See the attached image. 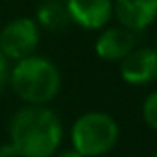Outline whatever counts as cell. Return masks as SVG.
<instances>
[{
  "instance_id": "6da1fadb",
  "label": "cell",
  "mask_w": 157,
  "mask_h": 157,
  "mask_svg": "<svg viewBox=\"0 0 157 157\" xmlns=\"http://www.w3.org/2000/svg\"><path fill=\"white\" fill-rule=\"evenodd\" d=\"M8 137L21 157H54L63 144L65 128L48 105L24 104L11 115Z\"/></svg>"
},
{
  "instance_id": "7a4b0ae2",
  "label": "cell",
  "mask_w": 157,
  "mask_h": 157,
  "mask_svg": "<svg viewBox=\"0 0 157 157\" xmlns=\"http://www.w3.org/2000/svg\"><path fill=\"white\" fill-rule=\"evenodd\" d=\"M8 85L22 104L48 105L61 93L63 76L54 59L35 52L11 65Z\"/></svg>"
},
{
  "instance_id": "3957f363",
  "label": "cell",
  "mask_w": 157,
  "mask_h": 157,
  "mask_svg": "<svg viewBox=\"0 0 157 157\" xmlns=\"http://www.w3.org/2000/svg\"><path fill=\"white\" fill-rule=\"evenodd\" d=\"M70 146L85 157H104L120 140V124L105 111H87L78 117L68 131Z\"/></svg>"
},
{
  "instance_id": "277c9868",
  "label": "cell",
  "mask_w": 157,
  "mask_h": 157,
  "mask_svg": "<svg viewBox=\"0 0 157 157\" xmlns=\"http://www.w3.org/2000/svg\"><path fill=\"white\" fill-rule=\"evenodd\" d=\"M41 28L33 17H13L0 28V50L15 63L37 52L41 44Z\"/></svg>"
},
{
  "instance_id": "5b68a950",
  "label": "cell",
  "mask_w": 157,
  "mask_h": 157,
  "mask_svg": "<svg viewBox=\"0 0 157 157\" xmlns=\"http://www.w3.org/2000/svg\"><path fill=\"white\" fill-rule=\"evenodd\" d=\"M120 80L131 87H146L157 82V48L135 46L122 61H118Z\"/></svg>"
},
{
  "instance_id": "8992f818",
  "label": "cell",
  "mask_w": 157,
  "mask_h": 157,
  "mask_svg": "<svg viewBox=\"0 0 157 157\" xmlns=\"http://www.w3.org/2000/svg\"><path fill=\"white\" fill-rule=\"evenodd\" d=\"M70 22L87 32H100L113 19V0H65Z\"/></svg>"
},
{
  "instance_id": "52a82bcc",
  "label": "cell",
  "mask_w": 157,
  "mask_h": 157,
  "mask_svg": "<svg viewBox=\"0 0 157 157\" xmlns=\"http://www.w3.org/2000/svg\"><path fill=\"white\" fill-rule=\"evenodd\" d=\"M137 46V33L117 24V26H105L98 32V37L94 41V54L107 63H118L122 61L133 48Z\"/></svg>"
},
{
  "instance_id": "ba28073f",
  "label": "cell",
  "mask_w": 157,
  "mask_h": 157,
  "mask_svg": "<svg viewBox=\"0 0 157 157\" xmlns=\"http://www.w3.org/2000/svg\"><path fill=\"white\" fill-rule=\"evenodd\" d=\"M113 19L135 33L157 21V0H113Z\"/></svg>"
},
{
  "instance_id": "9c48e42d",
  "label": "cell",
  "mask_w": 157,
  "mask_h": 157,
  "mask_svg": "<svg viewBox=\"0 0 157 157\" xmlns=\"http://www.w3.org/2000/svg\"><path fill=\"white\" fill-rule=\"evenodd\" d=\"M43 32L57 33L67 30L72 22L65 6V0H41L33 17Z\"/></svg>"
},
{
  "instance_id": "30bf717a",
  "label": "cell",
  "mask_w": 157,
  "mask_h": 157,
  "mask_svg": "<svg viewBox=\"0 0 157 157\" xmlns=\"http://www.w3.org/2000/svg\"><path fill=\"white\" fill-rule=\"evenodd\" d=\"M140 117H142V122L157 131V89L148 93L146 98L142 100V105H140Z\"/></svg>"
},
{
  "instance_id": "8fae6325",
  "label": "cell",
  "mask_w": 157,
  "mask_h": 157,
  "mask_svg": "<svg viewBox=\"0 0 157 157\" xmlns=\"http://www.w3.org/2000/svg\"><path fill=\"white\" fill-rule=\"evenodd\" d=\"M10 70H11V61L6 57V54L0 50V94L4 93L10 82Z\"/></svg>"
},
{
  "instance_id": "7c38bea8",
  "label": "cell",
  "mask_w": 157,
  "mask_h": 157,
  "mask_svg": "<svg viewBox=\"0 0 157 157\" xmlns=\"http://www.w3.org/2000/svg\"><path fill=\"white\" fill-rule=\"evenodd\" d=\"M0 157H21L19 151L15 150V146L8 140L4 144H0Z\"/></svg>"
},
{
  "instance_id": "4fadbf2b",
  "label": "cell",
  "mask_w": 157,
  "mask_h": 157,
  "mask_svg": "<svg viewBox=\"0 0 157 157\" xmlns=\"http://www.w3.org/2000/svg\"><path fill=\"white\" fill-rule=\"evenodd\" d=\"M54 157H85V155H82L80 151H76V150L70 146V148H59V150L54 153Z\"/></svg>"
},
{
  "instance_id": "5bb4252c",
  "label": "cell",
  "mask_w": 157,
  "mask_h": 157,
  "mask_svg": "<svg viewBox=\"0 0 157 157\" xmlns=\"http://www.w3.org/2000/svg\"><path fill=\"white\" fill-rule=\"evenodd\" d=\"M155 48H157V32H155Z\"/></svg>"
},
{
  "instance_id": "9a60e30c",
  "label": "cell",
  "mask_w": 157,
  "mask_h": 157,
  "mask_svg": "<svg viewBox=\"0 0 157 157\" xmlns=\"http://www.w3.org/2000/svg\"><path fill=\"white\" fill-rule=\"evenodd\" d=\"M151 157H157V150H155V151H153V155H151Z\"/></svg>"
}]
</instances>
